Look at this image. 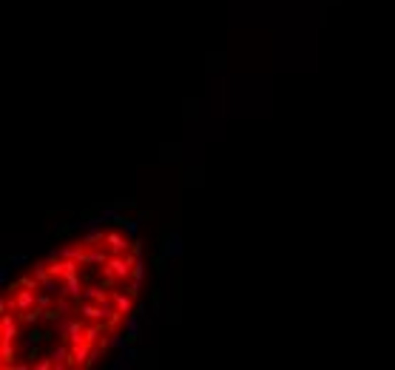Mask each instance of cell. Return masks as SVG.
I'll return each mask as SVG.
<instances>
[{
    "mask_svg": "<svg viewBox=\"0 0 395 370\" xmlns=\"http://www.w3.org/2000/svg\"><path fill=\"white\" fill-rule=\"evenodd\" d=\"M111 302L114 308L122 313V316H128L134 311V293H122V290H111Z\"/></svg>",
    "mask_w": 395,
    "mask_h": 370,
    "instance_id": "cell-3",
    "label": "cell"
},
{
    "mask_svg": "<svg viewBox=\"0 0 395 370\" xmlns=\"http://www.w3.org/2000/svg\"><path fill=\"white\" fill-rule=\"evenodd\" d=\"M31 367H37V370H51V367H54V362H51V356H46V359H37V362H31Z\"/></svg>",
    "mask_w": 395,
    "mask_h": 370,
    "instance_id": "cell-10",
    "label": "cell"
},
{
    "mask_svg": "<svg viewBox=\"0 0 395 370\" xmlns=\"http://www.w3.org/2000/svg\"><path fill=\"white\" fill-rule=\"evenodd\" d=\"M105 245H108V251L111 254H128L131 251V242L122 237V233H117V231H108L105 233Z\"/></svg>",
    "mask_w": 395,
    "mask_h": 370,
    "instance_id": "cell-2",
    "label": "cell"
},
{
    "mask_svg": "<svg viewBox=\"0 0 395 370\" xmlns=\"http://www.w3.org/2000/svg\"><path fill=\"white\" fill-rule=\"evenodd\" d=\"M131 254L137 256V259L142 256V242H139V240H134V242H131Z\"/></svg>",
    "mask_w": 395,
    "mask_h": 370,
    "instance_id": "cell-14",
    "label": "cell"
},
{
    "mask_svg": "<svg viewBox=\"0 0 395 370\" xmlns=\"http://www.w3.org/2000/svg\"><path fill=\"white\" fill-rule=\"evenodd\" d=\"M117 217H120V211H117V208H105L100 214V222H111V219H117Z\"/></svg>",
    "mask_w": 395,
    "mask_h": 370,
    "instance_id": "cell-11",
    "label": "cell"
},
{
    "mask_svg": "<svg viewBox=\"0 0 395 370\" xmlns=\"http://www.w3.org/2000/svg\"><path fill=\"white\" fill-rule=\"evenodd\" d=\"M26 262H29V256H26V254H12L9 265H12V268H17V265H26Z\"/></svg>",
    "mask_w": 395,
    "mask_h": 370,
    "instance_id": "cell-12",
    "label": "cell"
},
{
    "mask_svg": "<svg viewBox=\"0 0 395 370\" xmlns=\"http://www.w3.org/2000/svg\"><path fill=\"white\" fill-rule=\"evenodd\" d=\"M63 293H68L71 299H80L83 296V285H80V271H68V274L63 276Z\"/></svg>",
    "mask_w": 395,
    "mask_h": 370,
    "instance_id": "cell-1",
    "label": "cell"
},
{
    "mask_svg": "<svg viewBox=\"0 0 395 370\" xmlns=\"http://www.w3.org/2000/svg\"><path fill=\"white\" fill-rule=\"evenodd\" d=\"M83 299H91V302H108L111 299V290H100V288H86L83 290Z\"/></svg>",
    "mask_w": 395,
    "mask_h": 370,
    "instance_id": "cell-5",
    "label": "cell"
},
{
    "mask_svg": "<svg viewBox=\"0 0 395 370\" xmlns=\"http://www.w3.org/2000/svg\"><path fill=\"white\" fill-rule=\"evenodd\" d=\"M137 333H139V316H125V336L134 342Z\"/></svg>",
    "mask_w": 395,
    "mask_h": 370,
    "instance_id": "cell-7",
    "label": "cell"
},
{
    "mask_svg": "<svg viewBox=\"0 0 395 370\" xmlns=\"http://www.w3.org/2000/svg\"><path fill=\"white\" fill-rule=\"evenodd\" d=\"M131 279H137V282H142V279H145V265H142V259H137V262H134V271H131Z\"/></svg>",
    "mask_w": 395,
    "mask_h": 370,
    "instance_id": "cell-9",
    "label": "cell"
},
{
    "mask_svg": "<svg viewBox=\"0 0 395 370\" xmlns=\"http://www.w3.org/2000/svg\"><path fill=\"white\" fill-rule=\"evenodd\" d=\"M128 342H131V339H128V336H117V333H114V336H111V339H108V348H117V350H125V345H128Z\"/></svg>",
    "mask_w": 395,
    "mask_h": 370,
    "instance_id": "cell-8",
    "label": "cell"
},
{
    "mask_svg": "<svg viewBox=\"0 0 395 370\" xmlns=\"http://www.w3.org/2000/svg\"><path fill=\"white\" fill-rule=\"evenodd\" d=\"M0 359H3V367H12V364L17 362L15 342H0Z\"/></svg>",
    "mask_w": 395,
    "mask_h": 370,
    "instance_id": "cell-4",
    "label": "cell"
},
{
    "mask_svg": "<svg viewBox=\"0 0 395 370\" xmlns=\"http://www.w3.org/2000/svg\"><path fill=\"white\" fill-rule=\"evenodd\" d=\"M165 254H168V256H179V254H182V240H179V233H171V237H168Z\"/></svg>",
    "mask_w": 395,
    "mask_h": 370,
    "instance_id": "cell-6",
    "label": "cell"
},
{
    "mask_svg": "<svg viewBox=\"0 0 395 370\" xmlns=\"http://www.w3.org/2000/svg\"><path fill=\"white\" fill-rule=\"evenodd\" d=\"M9 268H12V265H6V268H0V285H6V282H9Z\"/></svg>",
    "mask_w": 395,
    "mask_h": 370,
    "instance_id": "cell-15",
    "label": "cell"
},
{
    "mask_svg": "<svg viewBox=\"0 0 395 370\" xmlns=\"http://www.w3.org/2000/svg\"><path fill=\"white\" fill-rule=\"evenodd\" d=\"M122 359H125L128 364H134V362H137V350H134V348H125V350H122Z\"/></svg>",
    "mask_w": 395,
    "mask_h": 370,
    "instance_id": "cell-13",
    "label": "cell"
}]
</instances>
